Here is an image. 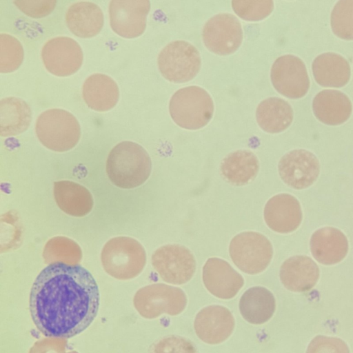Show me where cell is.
I'll return each mask as SVG.
<instances>
[{
  "label": "cell",
  "instance_id": "obj_26",
  "mask_svg": "<svg viewBox=\"0 0 353 353\" xmlns=\"http://www.w3.org/2000/svg\"><path fill=\"white\" fill-rule=\"evenodd\" d=\"M259 168L256 156L251 151L240 150L227 155L221 163V173L229 183L242 185L256 176Z\"/></svg>",
  "mask_w": 353,
  "mask_h": 353
},
{
  "label": "cell",
  "instance_id": "obj_27",
  "mask_svg": "<svg viewBox=\"0 0 353 353\" xmlns=\"http://www.w3.org/2000/svg\"><path fill=\"white\" fill-rule=\"evenodd\" d=\"M259 125L269 133L285 130L293 119V110L288 102L279 97H269L262 101L256 108Z\"/></svg>",
  "mask_w": 353,
  "mask_h": 353
},
{
  "label": "cell",
  "instance_id": "obj_30",
  "mask_svg": "<svg viewBox=\"0 0 353 353\" xmlns=\"http://www.w3.org/2000/svg\"><path fill=\"white\" fill-rule=\"evenodd\" d=\"M0 72H12L21 65L23 59V48L20 41L6 33L0 34Z\"/></svg>",
  "mask_w": 353,
  "mask_h": 353
},
{
  "label": "cell",
  "instance_id": "obj_25",
  "mask_svg": "<svg viewBox=\"0 0 353 353\" xmlns=\"http://www.w3.org/2000/svg\"><path fill=\"white\" fill-rule=\"evenodd\" d=\"M276 301L272 293L261 286L246 290L239 301V310L248 322L259 325L267 322L274 314Z\"/></svg>",
  "mask_w": 353,
  "mask_h": 353
},
{
  "label": "cell",
  "instance_id": "obj_8",
  "mask_svg": "<svg viewBox=\"0 0 353 353\" xmlns=\"http://www.w3.org/2000/svg\"><path fill=\"white\" fill-rule=\"evenodd\" d=\"M134 302L143 316L152 319L163 313L172 316L179 314L186 307L187 297L181 288L155 283L140 289Z\"/></svg>",
  "mask_w": 353,
  "mask_h": 353
},
{
  "label": "cell",
  "instance_id": "obj_14",
  "mask_svg": "<svg viewBox=\"0 0 353 353\" xmlns=\"http://www.w3.org/2000/svg\"><path fill=\"white\" fill-rule=\"evenodd\" d=\"M278 168L281 179L295 189H303L311 185L320 171L316 157L303 149L286 153L281 159Z\"/></svg>",
  "mask_w": 353,
  "mask_h": 353
},
{
  "label": "cell",
  "instance_id": "obj_20",
  "mask_svg": "<svg viewBox=\"0 0 353 353\" xmlns=\"http://www.w3.org/2000/svg\"><path fill=\"white\" fill-rule=\"evenodd\" d=\"M82 95L90 108L105 112L117 105L119 90L117 83L110 77L96 73L89 76L84 81Z\"/></svg>",
  "mask_w": 353,
  "mask_h": 353
},
{
  "label": "cell",
  "instance_id": "obj_15",
  "mask_svg": "<svg viewBox=\"0 0 353 353\" xmlns=\"http://www.w3.org/2000/svg\"><path fill=\"white\" fill-rule=\"evenodd\" d=\"M235 321L231 312L225 307L213 305L200 310L194 319L197 336L203 342L219 344L227 340L234 328Z\"/></svg>",
  "mask_w": 353,
  "mask_h": 353
},
{
  "label": "cell",
  "instance_id": "obj_13",
  "mask_svg": "<svg viewBox=\"0 0 353 353\" xmlns=\"http://www.w3.org/2000/svg\"><path fill=\"white\" fill-rule=\"evenodd\" d=\"M150 9L148 0H112L109 4L110 26L121 37H139L145 30Z\"/></svg>",
  "mask_w": 353,
  "mask_h": 353
},
{
  "label": "cell",
  "instance_id": "obj_9",
  "mask_svg": "<svg viewBox=\"0 0 353 353\" xmlns=\"http://www.w3.org/2000/svg\"><path fill=\"white\" fill-rule=\"evenodd\" d=\"M152 264L161 278L167 283L181 285L194 275L196 261L192 252L179 245H165L152 256Z\"/></svg>",
  "mask_w": 353,
  "mask_h": 353
},
{
  "label": "cell",
  "instance_id": "obj_6",
  "mask_svg": "<svg viewBox=\"0 0 353 353\" xmlns=\"http://www.w3.org/2000/svg\"><path fill=\"white\" fill-rule=\"evenodd\" d=\"M159 69L167 80L183 83L199 72L201 59L198 50L190 43L177 40L167 44L157 59Z\"/></svg>",
  "mask_w": 353,
  "mask_h": 353
},
{
  "label": "cell",
  "instance_id": "obj_5",
  "mask_svg": "<svg viewBox=\"0 0 353 353\" xmlns=\"http://www.w3.org/2000/svg\"><path fill=\"white\" fill-rule=\"evenodd\" d=\"M105 271L118 279H130L138 276L146 263L142 245L131 237L118 236L109 240L101 252Z\"/></svg>",
  "mask_w": 353,
  "mask_h": 353
},
{
  "label": "cell",
  "instance_id": "obj_11",
  "mask_svg": "<svg viewBox=\"0 0 353 353\" xmlns=\"http://www.w3.org/2000/svg\"><path fill=\"white\" fill-rule=\"evenodd\" d=\"M43 63L51 74L67 77L81 68L83 54L79 44L73 39L56 37L45 43L41 50Z\"/></svg>",
  "mask_w": 353,
  "mask_h": 353
},
{
  "label": "cell",
  "instance_id": "obj_35",
  "mask_svg": "<svg viewBox=\"0 0 353 353\" xmlns=\"http://www.w3.org/2000/svg\"><path fill=\"white\" fill-rule=\"evenodd\" d=\"M14 3L26 14L41 18L49 14L55 8L56 1H14Z\"/></svg>",
  "mask_w": 353,
  "mask_h": 353
},
{
  "label": "cell",
  "instance_id": "obj_34",
  "mask_svg": "<svg viewBox=\"0 0 353 353\" xmlns=\"http://www.w3.org/2000/svg\"><path fill=\"white\" fill-rule=\"evenodd\" d=\"M306 353H350V350L343 340L320 335L312 340Z\"/></svg>",
  "mask_w": 353,
  "mask_h": 353
},
{
  "label": "cell",
  "instance_id": "obj_24",
  "mask_svg": "<svg viewBox=\"0 0 353 353\" xmlns=\"http://www.w3.org/2000/svg\"><path fill=\"white\" fill-rule=\"evenodd\" d=\"M312 68L315 80L322 86L341 87L350 78L349 62L334 52L318 55L312 62Z\"/></svg>",
  "mask_w": 353,
  "mask_h": 353
},
{
  "label": "cell",
  "instance_id": "obj_2",
  "mask_svg": "<svg viewBox=\"0 0 353 353\" xmlns=\"http://www.w3.org/2000/svg\"><path fill=\"white\" fill-rule=\"evenodd\" d=\"M152 169L150 157L139 144L122 141L110 152L106 162V172L116 186L130 189L142 185L149 177Z\"/></svg>",
  "mask_w": 353,
  "mask_h": 353
},
{
  "label": "cell",
  "instance_id": "obj_12",
  "mask_svg": "<svg viewBox=\"0 0 353 353\" xmlns=\"http://www.w3.org/2000/svg\"><path fill=\"white\" fill-rule=\"evenodd\" d=\"M270 77L274 88L285 97H303L310 87V80L303 61L298 57L285 54L274 62Z\"/></svg>",
  "mask_w": 353,
  "mask_h": 353
},
{
  "label": "cell",
  "instance_id": "obj_17",
  "mask_svg": "<svg viewBox=\"0 0 353 353\" xmlns=\"http://www.w3.org/2000/svg\"><path fill=\"white\" fill-rule=\"evenodd\" d=\"M264 219L268 226L276 232H292L298 228L302 220L300 203L291 194H276L266 203Z\"/></svg>",
  "mask_w": 353,
  "mask_h": 353
},
{
  "label": "cell",
  "instance_id": "obj_31",
  "mask_svg": "<svg viewBox=\"0 0 353 353\" xmlns=\"http://www.w3.org/2000/svg\"><path fill=\"white\" fill-rule=\"evenodd\" d=\"M334 33L344 39H353V0H340L331 13Z\"/></svg>",
  "mask_w": 353,
  "mask_h": 353
},
{
  "label": "cell",
  "instance_id": "obj_23",
  "mask_svg": "<svg viewBox=\"0 0 353 353\" xmlns=\"http://www.w3.org/2000/svg\"><path fill=\"white\" fill-rule=\"evenodd\" d=\"M54 196L59 208L73 216H85L93 207V198L89 190L73 181L54 182Z\"/></svg>",
  "mask_w": 353,
  "mask_h": 353
},
{
  "label": "cell",
  "instance_id": "obj_29",
  "mask_svg": "<svg viewBox=\"0 0 353 353\" xmlns=\"http://www.w3.org/2000/svg\"><path fill=\"white\" fill-rule=\"evenodd\" d=\"M43 257L46 264L63 263L77 265L82 259L79 245L73 240L65 236H55L46 244Z\"/></svg>",
  "mask_w": 353,
  "mask_h": 353
},
{
  "label": "cell",
  "instance_id": "obj_10",
  "mask_svg": "<svg viewBox=\"0 0 353 353\" xmlns=\"http://www.w3.org/2000/svg\"><path fill=\"white\" fill-rule=\"evenodd\" d=\"M202 37L205 46L219 55L234 52L241 44L243 30L239 19L230 13H219L205 23Z\"/></svg>",
  "mask_w": 353,
  "mask_h": 353
},
{
  "label": "cell",
  "instance_id": "obj_19",
  "mask_svg": "<svg viewBox=\"0 0 353 353\" xmlns=\"http://www.w3.org/2000/svg\"><path fill=\"white\" fill-rule=\"evenodd\" d=\"M319 276L316 263L307 256H294L282 264L280 279L283 285L293 292H305L312 289Z\"/></svg>",
  "mask_w": 353,
  "mask_h": 353
},
{
  "label": "cell",
  "instance_id": "obj_32",
  "mask_svg": "<svg viewBox=\"0 0 353 353\" xmlns=\"http://www.w3.org/2000/svg\"><path fill=\"white\" fill-rule=\"evenodd\" d=\"M232 7L241 19L258 21L265 19L272 12L274 2L271 0H233Z\"/></svg>",
  "mask_w": 353,
  "mask_h": 353
},
{
  "label": "cell",
  "instance_id": "obj_18",
  "mask_svg": "<svg viewBox=\"0 0 353 353\" xmlns=\"http://www.w3.org/2000/svg\"><path fill=\"white\" fill-rule=\"evenodd\" d=\"M310 245L314 259L323 265L339 263L348 251V242L345 234L332 227L316 230L311 237Z\"/></svg>",
  "mask_w": 353,
  "mask_h": 353
},
{
  "label": "cell",
  "instance_id": "obj_3",
  "mask_svg": "<svg viewBox=\"0 0 353 353\" xmlns=\"http://www.w3.org/2000/svg\"><path fill=\"white\" fill-rule=\"evenodd\" d=\"M169 111L172 120L179 127L198 130L207 125L211 119L214 103L205 90L190 85L174 93L170 101Z\"/></svg>",
  "mask_w": 353,
  "mask_h": 353
},
{
  "label": "cell",
  "instance_id": "obj_16",
  "mask_svg": "<svg viewBox=\"0 0 353 353\" xmlns=\"http://www.w3.org/2000/svg\"><path fill=\"white\" fill-rule=\"evenodd\" d=\"M203 281L206 289L222 299L233 298L244 284L243 276L226 261L210 258L203 268Z\"/></svg>",
  "mask_w": 353,
  "mask_h": 353
},
{
  "label": "cell",
  "instance_id": "obj_1",
  "mask_svg": "<svg viewBox=\"0 0 353 353\" xmlns=\"http://www.w3.org/2000/svg\"><path fill=\"white\" fill-rule=\"evenodd\" d=\"M100 294L90 272L81 265L51 264L35 279L30 292L33 322L45 336L70 338L94 319Z\"/></svg>",
  "mask_w": 353,
  "mask_h": 353
},
{
  "label": "cell",
  "instance_id": "obj_7",
  "mask_svg": "<svg viewBox=\"0 0 353 353\" xmlns=\"http://www.w3.org/2000/svg\"><path fill=\"white\" fill-rule=\"evenodd\" d=\"M229 252L234 263L249 274L265 270L273 254L270 241L256 232H244L235 236L230 243Z\"/></svg>",
  "mask_w": 353,
  "mask_h": 353
},
{
  "label": "cell",
  "instance_id": "obj_21",
  "mask_svg": "<svg viewBox=\"0 0 353 353\" xmlns=\"http://www.w3.org/2000/svg\"><path fill=\"white\" fill-rule=\"evenodd\" d=\"M69 30L82 38L98 34L103 26V14L96 3L90 1H78L72 4L65 15Z\"/></svg>",
  "mask_w": 353,
  "mask_h": 353
},
{
  "label": "cell",
  "instance_id": "obj_33",
  "mask_svg": "<svg viewBox=\"0 0 353 353\" xmlns=\"http://www.w3.org/2000/svg\"><path fill=\"white\" fill-rule=\"evenodd\" d=\"M154 353H197V351L188 339L171 335L162 339L156 344Z\"/></svg>",
  "mask_w": 353,
  "mask_h": 353
},
{
  "label": "cell",
  "instance_id": "obj_28",
  "mask_svg": "<svg viewBox=\"0 0 353 353\" xmlns=\"http://www.w3.org/2000/svg\"><path fill=\"white\" fill-rule=\"evenodd\" d=\"M32 112L21 99L6 97L0 101V135L10 137L26 131L31 123Z\"/></svg>",
  "mask_w": 353,
  "mask_h": 353
},
{
  "label": "cell",
  "instance_id": "obj_22",
  "mask_svg": "<svg viewBox=\"0 0 353 353\" xmlns=\"http://www.w3.org/2000/svg\"><path fill=\"white\" fill-rule=\"evenodd\" d=\"M312 108L316 117L327 125L345 122L352 112V103L347 96L336 90H323L314 97Z\"/></svg>",
  "mask_w": 353,
  "mask_h": 353
},
{
  "label": "cell",
  "instance_id": "obj_4",
  "mask_svg": "<svg viewBox=\"0 0 353 353\" xmlns=\"http://www.w3.org/2000/svg\"><path fill=\"white\" fill-rule=\"evenodd\" d=\"M35 132L39 141L55 152L71 150L81 137V128L76 117L59 108L42 112L36 121Z\"/></svg>",
  "mask_w": 353,
  "mask_h": 353
}]
</instances>
